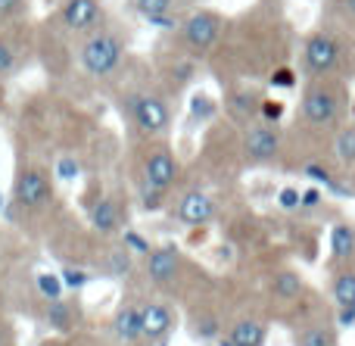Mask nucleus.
<instances>
[{
  "instance_id": "24",
  "label": "nucleus",
  "mask_w": 355,
  "mask_h": 346,
  "mask_svg": "<svg viewBox=\"0 0 355 346\" xmlns=\"http://www.w3.org/2000/svg\"><path fill=\"white\" fill-rule=\"evenodd\" d=\"M0 346H19V337H16V325L0 312Z\"/></svg>"
},
{
  "instance_id": "27",
  "label": "nucleus",
  "mask_w": 355,
  "mask_h": 346,
  "mask_svg": "<svg viewBox=\"0 0 355 346\" xmlns=\"http://www.w3.org/2000/svg\"><path fill=\"white\" fill-rule=\"evenodd\" d=\"M293 81H296V75L293 72H290V69H277V72H275V78H271V85H277V87H284V85H293Z\"/></svg>"
},
{
  "instance_id": "6",
  "label": "nucleus",
  "mask_w": 355,
  "mask_h": 346,
  "mask_svg": "<svg viewBox=\"0 0 355 346\" xmlns=\"http://www.w3.org/2000/svg\"><path fill=\"white\" fill-rule=\"evenodd\" d=\"M53 200V184H50V175L37 166H25L16 175V184H12V203L22 212H41L44 206Z\"/></svg>"
},
{
  "instance_id": "31",
  "label": "nucleus",
  "mask_w": 355,
  "mask_h": 346,
  "mask_svg": "<svg viewBox=\"0 0 355 346\" xmlns=\"http://www.w3.org/2000/svg\"><path fill=\"white\" fill-rule=\"evenodd\" d=\"M0 206H3V197H0Z\"/></svg>"
},
{
  "instance_id": "21",
  "label": "nucleus",
  "mask_w": 355,
  "mask_h": 346,
  "mask_svg": "<svg viewBox=\"0 0 355 346\" xmlns=\"http://www.w3.org/2000/svg\"><path fill=\"white\" fill-rule=\"evenodd\" d=\"M306 291V284L300 281V275H293V272H277L275 275V293L281 300H287V303H293L300 293Z\"/></svg>"
},
{
  "instance_id": "12",
  "label": "nucleus",
  "mask_w": 355,
  "mask_h": 346,
  "mask_svg": "<svg viewBox=\"0 0 355 346\" xmlns=\"http://www.w3.org/2000/svg\"><path fill=\"white\" fill-rule=\"evenodd\" d=\"M60 22L69 31H78V35H91L100 28L103 22V6L100 0H66L60 10Z\"/></svg>"
},
{
  "instance_id": "5",
  "label": "nucleus",
  "mask_w": 355,
  "mask_h": 346,
  "mask_svg": "<svg viewBox=\"0 0 355 346\" xmlns=\"http://www.w3.org/2000/svg\"><path fill=\"white\" fill-rule=\"evenodd\" d=\"M340 60H343L340 41L334 35H327V31H312V35L306 37V44H302L300 62H302V72H306L309 81L331 78L340 69Z\"/></svg>"
},
{
  "instance_id": "18",
  "label": "nucleus",
  "mask_w": 355,
  "mask_h": 346,
  "mask_svg": "<svg viewBox=\"0 0 355 346\" xmlns=\"http://www.w3.org/2000/svg\"><path fill=\"white\" fill-rule=\"evenodd\" d=\"M91 225L100 234H116V231L122 228V209H119L116 200H110V197L100 200L91 209Z\"/></svg>"
},
{
  "instance_id": "8",
  "label": "nucleus",
  "mask_w": 355,
  "mask_h": 346,
  "mask_svg": "<svg viewBox=\"0 0 355 346\" xmlns=\"http://www.w3.org/2000/svg\"><path fill=\"white\" fill-rule=\"evenodd\" d=\"M221 35V12L215 10H196L181 22V41L193 53H206Z\"/></svg>"
},
{
  "instance_id": "14",
  "label": "nucleus",
  "mask_w": 355,
  "mask_h": 346,
  "mask_svg": "<svg viewBox=\"0 0 355 346\" xmlns=\"http://www.w3.org/2000/svg\"><path fill=\"white\" fill-rule=\"evenodd\" d=\"M293 346H340V325L309 315L293 328Z\"/></svg>"
},
{
  "instance_id": "2",
  "label": "nucleus",
  "mask_w": 355,
  "mask_h": 346,
  "mask_svg": "<svg viewBox=\"0 0 355 346\" xmlns=\"http://www.w3.org/2000/svg\"><path fill=\"white\" fill-rule=\"evenodd\" d=\"M178 172H181V168H178V159H175L172 147H166V144H156V147H150L147 153H144V159H141V200L147 209H156V206L162 203V197L175 187Z\"/></svg>"
},
{
  "instance_id": "16",
  "label": "nucleus",
  "mask_w": 355,
  "mask_h": 346,
  "mask_svg": "<svg viewBox=\"0 0 355 346\" xmlns=\"http://www.w3.org/2000/svg\"><path fill=\"white\" fill-rule=\"evenodd\" d=\"M227 346H265L268 343V325L259 315H240L225 331Z\"/></svg>"
},
{
  "instance_id": "28",
  "label": "nucleus",
  "mask_w": 355,
  "mask_h": 346,
  "mask_svg": "<svg viewBox=\"0 0 355 346\" xmlns=\"http://www.w3.org/2000/svg\"><path fill=\"white\" fill-rule=\"evenodd\" d=\"M281 206H290V209L300 206V191H296V187H287V191L281 193Z\"/></svg>"
},
{
  "instance_id": "22",
  "label": "nucleus",
  "mask_w": 355,
  "mask_h": 346,
  "mask_svg": "<svg viewBox=\"0 0 355 346\" xmlns=\"http://www.w3.org/2000/svg\"><path fill=\"white\" fill-rule=\"evenodd\" d=\"M47 322L50 328L56 331H72V303H66V300H50L47 306Z\"/></svg>"
},
{
  "instance_id": "26",
  "label": "nucleus",
  "mask_w": 355,
  "mask_h": 346,
  "mask_svg": "<svg viewBox=\"0 0 355 346\" xmlns=\"http://www.w3.org/2000/svg\"><path fill=\"white\" fill-rule=\"evenodd\" d=\"M22 10V0H0V19H10Z\"/></svg>"
},
{
  "instance_id": "15",
  "label": "nucleus",
  "mask_w": 355,
  "mask_h": 346,
  "mask_svg": "<svg viewBox=\"0 0 355 346\" xmlns=\"http://www.w3.org/2000/svg\"><path fill=\"white\" fill-rule=\"evenodd\" d=\"M141 331H144V300H125L112 315V334L122 343H137L141 346Z\"/></svg>"
},
{
  "instance_id": "1",
  "label": "nucleus",
  "mask_w": 355,
  "mask_h": 346,
  "mask_svg": "<svg viewBox=\"0 0 355 346\" xmlns=\"http://www.w3.org/2000/svg\"><path fill=\"white\" fill-rule=\"evenodd\" d=\"M346 106H349V94L340 81H309L296 106V119L306 128H340L346 119Z\"/></svg>"
},
{
  "instance_id": "10",
  "label": "nucleus",
  "mask_w": 355,
  "mask_h": 346,
  "mask_svg": "<svg viewBox=\"0 0 355 346\" xmlns=\"http://www.w3.org/2000/svg\"><path fill=\"white\" fill-rule=\"evenodd\" d=\"M243 153L250 162L256 166H268L281 156V131L268 122H256L246 128V137H243Z\"/></svg>"
},
{
  "instance_id": "25",
  "label": "nucleus",
  "mask_w": 355,
  "mask_h": 346,
  "mask_svg": "<svg viewBox=\"0 0 355 346\" xmlns=\"http://www.w3.org/2000/svg\"><path fill=\"white\" fill-rule=\"evenodd\" d=\"M16 69V50L6 41H0V75H10Z\"/></svg>"
},
{
  "instance_id": "9",
  "label": "nucleus",
  "mask_w": 355,
  "mask_h": 346,
  "mask_svg": "<svg viewBox=\"0 0 355 346\" xmlns=\"http://www.w3.org/2000/svg\"><path fill=\"white\" fill-rule=\"evenodd\" d=\"M331 303L337 309V325L355 322V259L343 262V266H331Z\"/></svg>"
},
{
  "instance_id": "11",
  "label": "nucleus",
  "mask_w": 355,
  "mask_h": 346,
  "mask_svg": "<svg viewBox=\"0 0 355 346\" xmlns=\"http://www.w3.org/2000/svg\"><path fill=\"white\" fill-rule=\"evenodd\" d=\"M184 272L181 253L175 247H150L147 250V278L153 281L159 291H172Z\"/></svg>"
},
{
  "instance_id": "30",
  "label": "nucleus",
  "mask_w": 355,
  "mask_h": 346,
  "mask_svg": "<svg viewBox=\"0 0 355 346\" xmlns=\"http://www.w3.org/2000/svg\"><path fill=\"white\" fill-rule=\"evenodd\" d=\"M346 10H349V16H355V0H346Z\"/></svg>"
},
{
  "instance_id": "17",
  "label": "nucleus",
  "mask_w": 355,
  "mask_h": 346,
  "mask_svg": "<svg viewBox=\"0 0 355 346\" xmlns=\"http://www.w3.org/2000/svg\"><path fill=\"white\" fill-rule=\"evenodd\" d=\"M355 259V228L349 222L334 225L331 231V266H343Z\"/></svg>"
},
{
  "instance_id": "19",
  "label": "nucleus",
  "mask_w": 355,
  "mask_h": 346,
  "mask_svg": "<svg viewBox=\"0 0 355 346\" xmlns=\"http://www.w3.org/2000/svg\"><path fill=\"white\" fill-rule=\"evenodd\" d=\"M131 10H137L147 22L153 25H175L172 10H175V0H128Z\"/></svg>"
},
{
  "instance_id": "4",
  "label": "nucleus",
  "mask_w": 355,
  "mask_h": 346,
  "mask_svg": "<svg viewBox=\"0 0 355 346\" xmlns=\"http://www.w3.org/2000/svg\"><path fill=\"white\" fill-rule=\"evenodd\" d=\"M125 116H128V122L135 125L141 137H162L172 128V106H168V100L150 91L131 94L125 100Z\"/></svg>"
},
{
  "instance_id": "23",
  "label": "nucleus",
  "mask_w": 355,
  "mask_h": 346,
  "mask_svg": "<svg viewBox=\"0 0 355 346\" xmlns=\"http://www.w3.org/2000/svg\"><path fill=\"white\" fill-rule=\"evenodd\" d=\"M37 287H41V293L47 300H60L62 297V281L56 278V275H41V278H37Z\"/></svg>"
},
{
  "instance_id": "29",
  "label": "nucleus",
  "mask_w": 355,
  "mask_h": 346,
  "mask_svg": "<svg viewBox=\"0 0 355 346\" xmlns=\"http://www.w3.org/2000/svg\"><path fill=\"white\" fill-rule=\"evenodd\" d=\"M318 191H309V193H302V206H315V203H318Z\"/></svg>"
},
{
  "instance_id": "13",
  "label": "nucleus",
  "mask_w": 355,
  "mask_h": 346,
  "mask_svg": "<svg viewBox=\"0 0 355 346\" xmlns=\"http://www.w3.org/2000/svg\"><path fill=\"white\" fill-rule=\"evenodd\" d=\"M175 218L181 225H190V228H202L215 218V200L209 197L206 191H187L178 197L175 203Z\"/></svg>"
},
{
  "instance_id": "7",
  "label": "nucleus",
  "mask_w": 355,
  "mask_h": 346,
  "mask_svg": "<svg viewBox=\"0 0 355 346\" xmlns=\"http://www.w3.org/2000/svg\"><path fill=\"white\" fill-rule=\"evenodd\" d=\"M178 328V309L168 297H144V331L141 346L166 343Z\"/></svg>"
},
{
  "instance_id": "3",
  "label": "nucleus",
  "mask_w": 355,
  "mask_h": 346,
  "mask_svg": "<svg viewBox=\"0 0 355 346\" xmlns=\"http://www.w3.org/2000/svg\"><path fill=\"white\" fill-rule=\"evenodd\" d=\"M78 62L91 78H110L125 62V41L116 31H91L78 50Z\"/></svg>"
},
{
  "instance_id": "20",
  "label": "nucleus",
  "mask_w": 355,
  "mask_h": 346,
  "mask_svg": "<svg viewBox=\"0 0 355 346\" xmlns=\"http://www.w3.org/2000/svg\"><path fill=\"white\" fill-rule=\"evenodd\" d=\"M334 156L343 168H355V125H340L334 135Z\"/></svg>"
}]
</instances>
